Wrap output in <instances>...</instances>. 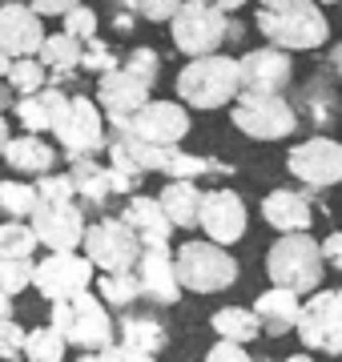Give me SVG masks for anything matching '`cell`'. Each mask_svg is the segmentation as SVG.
Segmentation results:
<instances>
[{"label": "cell", "mask_w": 342, "mask_h": 362, "mask_svg": "<svg viewBox=\"0 0 342 362\" xmlns=\"http://www.w3.org/2000/svg\"><path fill=\"white\" fill-rule=\"evenodd\" d=\"M49 326L65 338V346H77L85 354H101L117 342V322L93 290L69 298V302H57L53 314H49Z\"/></svg>", "instance_id": "5b68a950"}, {"label": "cell", "mask_w": 342, "mask_h": 362, "mask_svg": "<svg viewBox=\"0 0 342 362\" xmlns=\"http://www.w3.org/2000/svg\"><path fill=\"white\" fill-rule=\"evenodd\" d=\"M4 85L13 89V97H37V93L49 85V73H45V65H40L37 57H33V61H13Z\"/></svg>", "instance_id": "e575fe53"}, {"label": "cell", "mask_w": 342, "mask_h": 362, "mask_svg": "<svg viewBox=\"0 0 342 362\" xmlns=\"http://www.w3.org/2000/svg\"><path fill=\"white\" fill-rule=\"evenodd\" d=\"M177 105L194 109V113H213L225 109L242 97V77H237V57L218 52V57H201V61H185V69L173 81Z\"/></svg>", "instance_id": "3957f363"}, {"label": "cell", "mask_w": 342, "mask_h": 362, "mask_svg": "<svg viewBox=\"0 0 342 362\" xmlns=\"http://www.w3.org/2000/svg\"><path fill=\"white\" fill-rule=\"evenodd\" d=\"M33 185H37V202H77L69 173H49V177H37Z\"/></svg>", "instance_id": "b9f144b4"}, {"label": "cell", "mask_w": 342, "mask_h": 362, "mask_svg": "<svg viewBox=\"0 0 342 362\" xmlns=\"http://www.w3.org/2000/svg\"><path fill=\"white\" fill-rule=\"evenodd\" d=\"M77 362H158V358H149V354H137V350H125L121 342H113V346L101 350V354H81Z\"/></svg>", "instance_id": "f6af8a7d"}, {"label": "cell", "mask_w": 342, "mask_h": 362, "mask_svg": "<svg viewBox=\"0 0 342 362\" xmlns=\"http://www.w3.org/2000/svg\"><path fill=\"white\" fill-rule=\"evenodd\" d=\"M65 109H69V93L61 89V85H45L37 97H16V105H13L16 121H20L25 133H33V137L53 133L57 121L65 117Z\"/></svg>", "instance_id": "7402d4cb"}, {"label": "cell", "mask_w": 342, "mask_h": 362, "mask_svg": "<svg viewBox=\"0 0 342 362\" xmlns=\"http://www.w3.org/2000/svg\"><path fill=\"white\" fill-rule=\"evenodd\" d=\"M69 181H73V197L81 209H105V202L113 197L109 189V165H101L97 157L73 161L69 165Z\"/></svg>", "instance_id": "83f0119b"}, {"label": "cell", "mask_w": 342, "mask_h": 362, "mask_svg": "<svg viewBox=\"0 0 342 362\" xmlns=\"http://www.w3.org/2000/svg\"><path fill=\"white\" fill-rule=\"evenodd\" d=\"M158 206L165 209L173 230H198V209H201V189L194 181H165L158 194Z\"/></svg>", "instance_id": "f546056e"}, {"label": "cell", "mask_w": 342, "mask_h": 362, "mask_svg": "<svg viewBox=\"0 0 342 362\" xmlns=\"http://www.w3.org/2000/svg\"><path fill=\"white\" fill-rule=\"evenodd\" d=\"M65 338L53 326H33L25 330V362H65Z\"/></svg>", "instance_id": "836d02e7"}, {"label": "cell", "mask_w": 342, "mask_h": 362, "mask_svg": "<svg viewBox=\"0 0 342 362\" xmlns=\"http://www.w3.org/2000/svg\"><path fill=\"white\" fill-rule=\"evenodd\" d=\"M121 69L153 89V81L161 77V52L153 45H137V49H129V57H121Z\"/></svg>", "instance_id": "74e56055"}, {"label": "cell", "mask_w": 342, "mask_h": 362, "mask_svg": "<svg viewBox=\"0 0 342 362\" xmlns=\"http://www.w3.org/2000/svg\"><path fill=\"white\" fill-rule=\"evenodd\" d=\"M322 270H326L322 246L310 233H286L266 254V278H270V286L290 290V294H298V298L322 290Z\"/></svg>", "instance_id": "277c9868"}, {"label": "cell", "mask_w": 342, "mask_h": 362, "mask_svg": "<svg viewBox=\"0 0 342 362\" xmlns=\"http://www.w3.org/2000/svg\"><path fill=\"white\" fill-rule=\"evenodd\" d=\"M254 318H258V326H262V334H294L298 330V314H302V298L290 294V290H278V286H270V290H262V294L254 298Z\"/></svg>", "instance_id": "cb8c5ba5"}, {"label": "cell", "mask_w": 342, "mask_h": 362, "mask_svg": "<svg viewBox=\"0 0 342 362\" xmlns=\"http://www.w3.org/2000/svg\"><path fill=\"white\" fill-rule=\"evenodd\" d=\"M210 326L218 342H234V346H250L262 338V326H258L250 306H222V310H213Z\"/></svg>", "instance_id": "4dcf8cb0"}, {"label": "cell", "mask_w": 342, "mask_h": 362, "mask_svg": "<svg viewBox=\"0 0 342 362\" xmlns=\"http://www.w3.org/2000/svg\"><path fill=\"white\" fill-rule=\"evenodd\" d=\"M45 37L49 33L40 25V16L33 13V4H20V0L0 4V52L8 61H33Z\"/></svg>", "instance_id": "e0dca14e"}, {"label": "cell", "mask_w": 342, "mask_h": 362, "mask_svg": "<svg viewBox=\"0 0 342 362\" xmlns=\"http://www.w3.org/2000/svg\"><path fill=\"white\" fill-rule=\"evenodd\" d=\"M294 334H298V342L306 350L338 358L342 354V286H330V290H318V294L306 298Z\"/></svg>", "instance_id": "9c48e42d"}, {"label": "cell", "mask_w": 342, "mask_h": 362, "mask_svg": "<svg viewBox=\"0 0 342 362\" xmlns=\"http://www.w3.org/2000/svg\"><path fill=\"white\" fill-rule=\"evenodd\" d=\"M13 141V133H8V121H4V117H0V157H4V145Z\"/></svg>", "instance_id": "db71d44e"}, {"label": "cell", "mask_w": 342, "mask_h": 362, "mask_svg": "<svg viewBox=\"0 0 342 362\" xmlns=\"http://www.w3.org/2000/svg\"><path fill=\"white\" fill-rule=\"evenodd\" d=\"M173 270H177V282L185 294H222L237 282L242 266L230 250L213 246L206 238H189L173 254Z\"/></svg>", "instance_id": "8992f818"}, {"label": "cell", "mask_w": 342, "mask_h": 362, "mask_svg": "<svg viewBox=\"0 0 342 362\" xmlns=\"http://www.w3.org/2000/svg\"><path fill=\"white\" fill-rule=\"evenodd\" d=\"M170 37L177 52H185L189 61H201V57H218L230 45H242L246 25L237 16H225L218 0H182L177 16L170 21Z\"/></svg>", "instance_id": "7a4b0ae2"}, {"label": "cell", "mask_w": 342, "mask_h": 362, "mask_svg": "<svg viewBox=\"0 0 342 362\" xmlns=\"http://www.w3.org/2000/svg\"><path fill=\"white\" fill-rule=\"evenodd\" d=\"M246 226H250V209H246V202H242L230 185L201 189L198 230L206 233V242L230 250L234 242H242V238H246Z\"/></svg>", "instance_id": "4fadbf2b"}, {"label": "cell", "mask_w": 342, "mask_h": 362, "mask_svg": "<svg viewBox=\"0 0 342 362\" xmlns=\"http://www.w3.org/2000/svg\"><path fill=\"white\" fill-rule=\"evenodd\" d=\"M141 181L145 177H137V173H125V169H113L109 165V189H113V197H137L141 194Z\"/></svg>", "instance_id": "ee69618b"}, {"label": "cell", "mask_w": 342, "mask_h": 362, "mask_svg": "<svg viewBox=\"0 0 342 362\" xmlns=\"http://www.w3.org/2000/svg\"><path fill=\"white\" fill-rule=\"evenodd\" d=\"M25 358V326H16V318H0V362Z\"/></svg>", "instance_id": "60d3db41"}, {"label": "cell", "mask_w": 342, "mask_h": 362, "mask_svg": "<svg viewBox=\"0 0 342 362\" xmlns=\"http://www.w3.org/2000/svg\"><path fill=\"white\" fill-rule=\"evenodd\" d=\"M28 226H33L37 246H45L49 254H77L85 242V230H89L85 209L77 202H37Z\"/></svg>", "instance_id": "7c38bea8"}, {"label": "cell", "mask_w": 342, "mask_h": 362, "mask_svg": "<svg viewBox=\"0 0 342 362\" xmlns=\"http://www.w3.org/2000/svg\"><path fill=\"white\" fill-rule=\"evenodd\" d=\"M234 165L222 161V157H210V153H189V149H165V161H161V177L170 181H194L198 177H230Z\"/></svg>", "instance_id": "4316f807"}, {"label": "cell", "mask_w": 342, "mask_h": 362, "mask_svg": "<svg viewBox=\"0 0 342 362\" xmlns=\"http://www.w3.org/2000/svg\"><path fill=\"white\" fill-rule=\"evenodd\" d=\"M8 65H13V61H8V57H4V52H0V81L8 77Z\"/></svg>", "instance_id": "11a10c76"}, {"label": "cell", "mask_w": 342, "mask_h": 362, "mask_svg": "<svg viewBox=\"0 0 342 362\" xmlns=\"http://www.w3.org/2000/svg\"><path fill=\"white\" fill-rule=\"evenodd\" d=\"M237 77H242V93H262V97H282L294 81V61L282 49H246L237 57Z\"/></svg>", "instance_id": "2e32d148"}, {"label": "cell", "mask_w": 342, "mask_h": 362, "mask_svg": "<svg viewBox=\"0 0 342 362\" xmlns=\"http://www.w3.org/2000/svg\"><path fill=\"white\" fill-rule=\"evenodd\" d=\"M230 121L237 133L250 141H286L298 133V113L286 97H262V93H242L230 105Z\"/></svg>", "instance_id": "52a82bcc"}, {"label": "cell", "mask_w": 342, "mask_h": 362, "mask_svg": "<svg viewBox=\"0 0 342 362\" xmlns=\"http://www.w3.org/2000/svg\"><path fill=\"white\" fill-rule=\"evenodd\" d=\"M153 101V89L141 85L137 77H129L125 69H113L105 77H97V109L109 117V125H121V121H129L137 109Z\"/></svg>", "instance_id": "d6986e66"}, {"label": "cell", "mask_w": 342, "mask_h": 362, "mask_svg": "<svg viewBox=\"0 0 342 362\" xmlns=\"http://www.w3.org/2000/svg\"><path fill=\"white\" fill-rule=\"evenodd\" d=\"M4 165L13 173H25V177H49L57 169V145L45 137H33V133H20L4 145Z\"/></svg>", "instance_id": "d4e9b609"}, {"label": "cell", "mask_w": 342, "mask_h": 362, "mask_svg": "<svg viewBox=\"0 0 342 362\" xmlns=\"http://www.w3.org/2000/svg\"><path fill=\"white\" fill-rule=\"evenodd\" d=\"M37 238L28 221H0V258H33Z\"/></svg>", "instance_id": "d590c367"}, {"label": "cell", "mask_w": 342, "mask_h": 362, "mask_svg": "<svg viewBox=\"0 0 342 362\" xmlns=\"http://www.w3.org/2000/svg\"><path fill=\"white\" fill-rule=\"evenodd\" d=\"M254 21L266 45L282 52H314L330 40V21L314 0H262Z\"/></svg>", "instance_id": "6da1fadb"}, {"label": "cell", "mask_w": 342, "mask_h": 362, "mask_svg": "<svg viewBox=\"0 0 342 362\" xmlns=\"http://www.w3.org/2000/svg\"><path fill=\"white\" fill-rule=\"evenodd\" d=\"M262 221L270 226V230H278L282 238L286 233H310V226H314V202H310V194H302V189H290V185H278V189H270V194L262 197Z\"/></svg>", "instance_id": "ffe728a7"}, {"label": "cell", "mask_w": 342, "mask_h": 362, "mask_svg": "<svg viewBox=\"0 0 342 362\" xmlns=\"http://www.w3.org/2000/svg\"><path fill=\"white\" fill-rule=\"evenodd\" d=\"M282 362H314L310 354H290V358H282Z\"/></svg>", "instance_id": "9f6ffc18"}, {"label": "cell", "mask_w": 342, "mask_h": 362, "mask_svg": "<svg viewBox=\"0 0 342 362\" xmlns=\"http://www.w3.org/2000/svg\"><path fill=\"white\" fill-rule=\"evenodd\" d=\"M133 25H137L133 4H117V8H113V28H117V33H133Z\"/></svg>", "instance_id": "c3c4849f"}, {"label": "cell", "mask_w": 342, "mask_h": 362, "mask_svg": "<svg viewBox=\"0 0 342 362\" xmlns=\"http://www.w3.org/2000/svg\"><path fill=\"white\" fill-rule=\"evenodd\" d=\"M117 342L125 350H137V354L158 358L161 350L170 346V326L149 310H125L117 322Z\"/></svg>", "instance_id": "603a6c76"}, {"label": "cell", "mask_w": 342, "mask_h": 362, "mask_svg": "<svg viewBox=\"0 0 342 362\" xmlns=\"http://www.w3.org/2000/svg\"><path fill=\"white\" fill-rule=\"evenodd\" d=\"M33 274H37L33 258H0V294L16 298L20 290L33 286Z\"/></svg>", "instance_id": "f35d334b"}, {"label": "cell", "mask_w": 342, "mask_h": 362, "mask_svg": "<svg viewBox=\"0 0 342 362\" xmlns=\"http://www.w3.org/2000/svg\"><path fill=\"white\" fill-rule=\"evenodd\" d=\"M117 218L125 221V230L141 242V250H170L173 226H170V218H165V209L158 206V197H145V194L129 197Z\"/></svg>", "instance_id": "44dd1931"}, {"label": "cell", "mask_w": 342, "mask_h": 362, "mask_svg": "<svg viewBox=\"0 0 342 362\" xmlns=\"http://www.w3.org/2000/svg\"><path fill=\"white\" fill-rule=\"evenodd\" d=\"M81 69L93 73V77H105V73L121 69V57H117V49H113L105 37H93V40L81 45Z\"/></svg>", "instance_id": "8d00e7d4"}, {"label": "cell", "mask_w": 342, "mask_h": 362, "mask_svg": "<svg viewBox=\"0 0 342 362\" xmlns=\"http://www.w3.org/2000/svg\"><path fill=\"white\" fill-rule=\"evenodd\" d=\"M73 0H33V13L37 16H65V8Z\"/></svg>", "instance_id": "f907efd6"}, {"label": "cell", "mask_w": 342, "mask_h": 362, "mask_svg": "<svg viewBox=\"0 0 342 362\" xmlns=\"http://www.w3.org/2000/svg\"><path fill=\"white\" fill-rule=\"evenodd\" d=\"M294 113H306V121H310L314 129H330V125H338L342 101H338L334 81L322 77V73H318L314 81H306L302 89H298V105H294Z\"/></svg>", "instance_id": "484cf974"}, {"label": "cell", "mask_w": 342, "mask_h": 362, "mask_svg": "<svg viewBox=\"0 0 342 362\" xmlns=\"http://www.w3.org/2000/svg\"><path fill=\"white\" fill-rule=\"evenodd\" d=\"M13 105H16L13 89H8V85H4V81H0V117H4V113H13Z\"/></svg>", "instance_id": "816d5d0a"}, {"label": "cell", "mask_w": 342, "mask_h": 362, "mask_svg": "<svg viewBox=\"0 0 342 362\" xmlns=\"http://www.w3.org/2000/svg\"><path fill=\"white\" fill-rule=\"evenodd\" d=\"M189 109L177 101H149L145 109H137V113L129 117V121H121V125H113V129L129 133V137H137V141L145 145H158V149H177V145L189 137Z\"/></svg>", "instance_id": "5bb4252c"}, {"label": "cell", "mask_w": 342, "mask_h": 362, "mask_svg": "<svg viewBox=\"0 0 342 362\" xmlns=\"http://www.w3.org/2000/svg\"><path fill=\"white\" fill-rule=\"evenodd\" d=\"M97 298L105 302V306H121V310H129L141 302V290H137V278L129 274H97Z\"/></svg>", "instance_id": "d6a6232c"}, {"label": "cell", "mask_w": 342, "mask_h": 362, "mask_svg": "<svg viewBox=\"0 0 342 362\" xmlns=\"http://www.w3.org/2000/svg\"><path fill=\"white\" fill-rule=\"evenodd\" d=\"M37 61L49 73V85H61L65 89V81H73L81 73V40L65 37V33H49L45 45H40V52H37Z\"/></svg>", "instance_id": "f1b7e54d"}, {"label": "cell", "mask_w": 342, "mask_h": 362, "mask_svg": "<svg viewBox=\"0 0 342 362\" xmlns=\"http://www.w3.org/2000/svg\"><path fill=\"white\" fill-rule=\"evenodd\" d=\"M0 209L8 221H28L37 209V185L20 177H4L0 181Z\"/></svg>", "instance_id": "1f68e13d"}, {"label": "cell", "mask_w": 342, "mask_h": 362, "mask_svg": "<svg viewBox=\"0 0 342 362\" xmlns=\"http://www.w3.org/2000/svg\"><path fill=\"white\" fill-rule=\"evenodd\" d=\"M318 246H322V262H326L330 270H338V274H342V230L326 233Z\"/></svg>", "instance_id": "7dc6e473"}, {"label": "cell", "mask_w": 342, "mask_h": 362, "mask_svg": "<svg viewBox=\"0 0 342 362\" xmlns=\"http://www.w3.org/2000/svg\"><path fill=\"white\" fill-rule=\"evenodd\" d=\"M206 362H254V358L246 354V346H234V342H213L210 354H206Z\"/></svg>", "instance_id": "bcb514c9"}, {"label": "cell", "mask_w": 342, "mask_h": 362, "mask_svg": "<svg viewBox=\"0 0 342 362\" xmlns=\"http://www.w3.org/2000/svg\"><path fill=\"white\" fill-rule=\"evenodd\" d=\"M93 278H97V270L77 250V254H49V258H40L37 274H33V286H37V294L45 302L57 306V302H69V298H77V294H89Z\"/></svg>", "instance_id": "9a60e30c"}, {"label": "cell", "mask_w": 342, "mask_h": 362, "mask_svg": "<svg viewBox=\"0 0 342 362\" xmlns=\"http://www.w3.org/2000/svg\"><path fill=\"white\" fill-rule=\"evenodd\" d=\"M81 254L89 258L93 270H101V274H129L137 266V258H141V242L125 230L121 218H97L85 230Z\"/></svg>", "instance_id": "30bf717a"}, {"label": "cell", "mask_w": 342, "mask_h": 362, "mask_svg": "<svg viewBox=\"0 0 342 362\" xmlns=\"http://www.w3.org/2000/svg\"><path fill=\"white\" fill-rule=\"evenodd\" d=\"M286 173L294 181H302L306 189H330V185H342V141L326 137V133H314L306 141L290 145L286 153Z\"/></svg>", "instance_id": "8fae6325"}, {"label": "cell", "mask_w": 342, "mask_h": 362, "mask_svg": "<svg viewBox=\"0 0 342 362\" xmlns=\"http://www.w3.org/2000/svg\"><path fill=\"white\" fill-rule=\"evenodd\" d=\"M177 8H182V0H133V13L145 16V21H153V25L173 21V16H177Z\"/></svg>", "instance_id": "7bdbcfd3"}, {"label": "cell", "mask_w": 342, "mask_h": 362, "mask_svg": "<svg viewBox=\"0 0 342 362\" xmlns=\"http://www.w3.org/2000/svg\"><path fill=\"white\" fill-rule=\"evenodd\" d=\"M13 314H16L13 298H8V294H0V318H13Z\"/></svg>", "instance_id": "f5cc1de1"}, {"label": "cell", "mask_w": 342, "mask_h": 362, "mask_svg": "<svg viewBox=\"0 0 342 362\" xmlns=\"http://www.w3.org/2000/svg\"><path fill=\"white\" fill-rule=\"evenodd\" d=\"M322 69H326V77H330V81H342V40H338V45H330V52H326V61H322Z\"/></svg>", "instance_id": "681fc988"}, {"label": "cell", "mask_w": 342, "mask_h": 362, "mask_svg": "<svg viewBox=\"0 0 342 362\" xmlns=\"http://www.w3.org/2000/svg\"><path fill=\"white\" fill-rule=\"evenodd\" d=\"M61 21H65V28H61V33H65V37H73V40H81V45L97 37V8H93V4H77V0H73Z\"/></svg>", "instance_id": "ab89813d"}, {"label": "cell", "mask_w": 342, "mask_h": 362, "mask_svg": "<svg viewBox=\"0 0 342 362\" xmlns=\"http://www.w3.org/2000/svg\"><path fill=\"white\" fill-rule=\"evenodd\" d=\"M105 141H109L105 113L97 109V101H93V97L73 93V97H69L65 117L57 121V129H53V145H61V149H65V161L73 165V161L97 157L101 149H105Z\"/></svg>", "instance_id": "ba28073f"}, {"label": "cell", "mask_w": 342, "mask_h": 362, "mask_svg": "<svg viewBox=\"0 0 342 362\" xmlns=\"http://www.w3.org/2000/svg\"><path fill=\"white\" fill-rule=\"evenodd\" d=\"M133 278H137L141 302H149V306H177L185 294L182 282H177V270H173L170 250H141V258L133 266Z\"/></svg>", "instance_id": "ac0fdd59"}]
</instances>
